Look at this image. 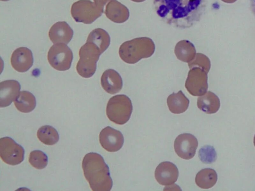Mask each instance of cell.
Segmentation results:
<instances>
[{
    "label": "cell",
    "mask_w": 255,
    "mask_h": 191,
    "mask_svg": "<svg viewBox=\"0 0 255 191\" xmlns=\"http://www.w3.org/2000/svg\"><path fill=\"white\" fill-rule=\"evenodd\" d=\"M157 14L167 24L180 29L188 28L200 21L206 0H153Z\"/></svg>",
    "instance_id": "6da1fadb"
},
{
    "label": "cell",
    "mask_w": 255,
    "mask_h": 191,
    "mask_svg": "<svg viewBox=\"0 0 255 191\" xmlns=\"http://www.w3.org/2000/svg\"><path fill=\"white\" fill-rule=\"evenodd\" d=\"M82 169L84 176L93 191H110L113 186L109 169L103 157L89 153L84 157Z\"/></svg>",
    "instance_id": "7a4b0ae2"
},
{
    "label": "cell",
    "mask_w": 255,
    "mask_h": 191,
    "mask_svg": "<svg viewBox=\"0 0 255 191\" xmlns=\"http://www.w3.org/2000/svg\"><path fill=\"white\" fill-rule=\"evenodd\" d=\"M155 49L154 43L151 38L140 37L123 43L119 48V53L124 62L133 64L142 59L151 57Z\"/></svg>",
    "instance_id": "3957f363"
},
{
    "label": "cell",
    "mask_w": 255,
    "mask_h": 191,
    "mask_svg": "<svg viewBox=\"0 0 255 191\" xmlns=\"http://www.w3.org/2000/svg\"><path fill=\"white\" fill-rule=\"evenodd\" d=\"M132 111V102L125 95L112 97L108 102L106 114L108 118L115 123L123 125L127 122Z\"/></svg>",
    "instance_id": "277c9868"
},
{
    "label": "cell",
    "mask_w": 255,
    "mask_h": 191,
    "mask_svg": "<svg viewBox=\"0 0 255 191\" xmlns=\"http://www.w3.org/2000/svg\"><path fill=\"white\" fill-rule=\"evenodd\" d=\"M101 54L96 45L86 42L79 52L80 59L76 66L79 75L85 78L91 77L96 72L97 62Z\"/></svg>",
    "instance_id": "5b68a950"
},
{
    "label": "cell",
    "mask_w": 255,
    "mask_h": 191,
    "mask_svg": "<svg viewBox=\"0 0 255 191\" xmlns=\"http://www.w3.org/2000/svg\"><path fill=\"white\" fill-rule=\"evenodd\" d=\"M104 9L90 0H79L73 3L71 14L77 22L91 24L100 17Z\"/></svg>",
    "instance_id": "8992f818"
},
{
    "label": "cell",
    "mask_w": 255,
    "mask_h": 191,
    "mask_svg": "<svg viewBox=\"0 0 255 191\" xmlns=\"http://www.w3.org/2000/svg\"><path fill=\"white\" fill-rule=\"evenodd\" d=\"M73 58L72 50L66 44L63 43L52 45L47 54L48 61L51 66L60 71L69 69Z\"/></svg>",
    "instance_id": "52a82bcc"
},
{
    "label": "cell",
    "mask_w": 255,
    "mask_h": 191,
    "mask_svg": "<svg viewBox=\"0 0 255 191\" xmlns=\"http://www.w3.org/2000/svg\"><path fill=\"white\" fill-rule=\"evenodd\" d=\"M24 150L23 147L8 137L0 139V156L5 163L16 165L24 159Z\"/></svg>",
    "instance_id": "ba28073f"
},
{
    "label": "cell",
    "mask_w": 255,
    "mask_h": 191,
    "mask_svg": "<svg viewBox=\"0 0 255 191\" xmlns=\"http://www.w3.org/2000/svg\"><path fill=\"white\" fill-rule=\"evenodd\" d=\"M185 86L189 93L193 96L203 95L208 88L206 74L199 67L190 69Z\"/></svg>",
    "instance_id": "9c48e42d"
},
{
    "label": "cell",
    "mask_w": 255,
    "mask_h": 191,
    "mask_svg": "<svg viewBox=\"0 0 255 191\" xmlns=\"http://www.w3.org/2000/svg\"><path fill=\"white\" fill-rule=\"evenodd\" d=\"M198 145V140L194 135L183 133L178 135L175 139L174 148L179 157L189 160L195 155Z\"/></svg>",
    "instance_id": "30bf717a"
},
{
    "label": "cell",
    "mask_w": 255,
    "mask_h": 191,
    "mask_svg": "<svg viewBox=\"0 0 255 191\" xmlns=\"http://www.w3.org/2000/svg\"><path fill=\"white\" fill-rule=\"evenodd\" d=\"M102 147L108 152H116L122 147L124 138L122 133L110 126L103 129L99 134Z\"/></svg>",
    "instance_id": "8fae6325"
},
{
    "label": "cell",
    "mask_w": 255,
    "mask_h": 191,
    "mask_svg": "<svg viewBox=\"0 0 255 191\" xmlns=\"http://www.w3.org/2000/svg\"><path fill=\"white\" fill-rule=\"evenodd\" d=\"M13 68L18 72H25L32 66L33 57L31 51L26 47H21L15 49L10 58Z\"/></svg>",
    "instance_id": "7c38bea8"
},
{
    "label": "cell",
    "mask_w": 255,
    "mask_h": 191,
    "mask_svg": "<svg viewBox=\"0 0 255 191\" xmlns=\"http://www.w3.org/2000/svg\"><path fill=\"white\" fill-rule=\"evenodd\" d=\"M155 178L157 182L163 186L175 183L178 178V170L173 163L166 161L160 163L155 171Z\"/></svg>",
    "instance_id": "4fadbf2b"
},
{
    "label": "cell",
    "mask_w": 255,
    "mask_h": 191,
    "mask_svg": "<svg viewBox=\"0 0 255 191\" xmlns=\"http://www.w3.org/2000/svg\"><path fill=\"white\" fill-rule=\"evenodd\" d=\"M20 85L13 80H6L0 83V107H4L14 101L20 93Z\"/></svg>",
    "instance_id": "5bb4252c"
},
{
    "label": "cell",
    "mask_w": 255,
    "mask_h": 191,
    "mask_svg": "<svg viewBox=\"0 0 255 191\" xmlns=\"http://www.w3.org/2000/svg\"><path fill=\"white\" fill-rule=\"evenodd\" d=\"M50 40L54 44L68 43L73 36V31L65 21H59L54 24L49 33Z\"/></svg>",
    "instance_id": "9a60e30c"
},
{
    "label": "cell",
    "mask_w": 255,
    "mask_h": 191,
    "mask_svg": "<svg viewBox=\"0 0 255 191\" xmlns=\"http://www.w3.org/2000/svg\"><path fill=\"white\" fill-rule=\"evenodd\" d=\"M105 13L107 18L117 23L126 22L129 16L127 7L117 0H111L106 4Z\"/></svg>",
    "instance_id": "2e32d148"
},
{
    "label": "cell",
    "mask_w": 255,
    "mask_h": 191,
    "mask_svg": "<svg viewBox=\"0 0 255 191\" xmlns=\"http://www.w3.org/2000/svg\"><path fill=\"white\" fill-rule=\"evenodd\" d=\"M101 83L104 90L112 95L119 92L123 87V80L119 73L112 69L106 70L103 73Z\"/></svg>",
    "instance_id": "e0dca14e"
},
{
    "label": "cell",
    "mask_w": 255,
    "mask_h": 191,
    "mask_svg": "<svg viewBox=\"0 0 255 191\" xmlns=\"http://www.w3.org/2000/svg\"><path fill=\"white\" fill-rule=\"evenodd\" d=\"M167 104L169 110L174 114H180L188 108L189 100L182 91L170 95L167 98Z\"/></svg>",
    "instance_id": "ac0fdd59"
},
{
    "label": "cell",
    "mask_w": 255,
    "mask_h": 191,
    "mask_svg": "<svg viewBox=\"0 0 255 191\" xmlns=\"http://www.w3.org/2000/svg\"><path fill=\"white\" fill-rule=\"evenodd\" d=\"M174 53L178 60L188 63L193 60L196 55L194 45L187 40L177 42L174 48Z\"/></svg>",
    "instance_id": "d6986e66"
},
{
    "label": "cell",
    "mask_w": 255,
    "mask_h": 191,
    "mask_svg": "<svg viewBox=\"0 0 255 191\" xmlns=\"http://www.w3.org/2000/svg\"><path fill=\"white\" fill-rule=\"evenodd\" d=\"M197 106L206 113L213 114L219 110L220 102L219 98L214 94L208 92L205 95L198 98Z\"/></svg>",
    "instance_id": "ffe728a7"
},
{
    "label": "cell",
    "mask_w": 255,
    "mask_h": 191,
    "mask_svg": "<svg viewBox=\"0 0 255 191\" xmlns=\"http://www.w3.org/2000/svg\"><path fill=\"white\" fill-rule=\"evenodd\" d=\"M14 104L18 110L21 112L28 113L35 107L36 102L34 95L26 91H21L14 101Z\"/></svg>",
    "instance_id": "44dd1931"
},
{
    "label": "cell",
    "mask_w": 255,
    "mask_h": 191,
    "mask_svg": "<svg viewBox=\"0 0 255 191\" xmlns=\"http://www.w3.org/2000/svg\"><path fill=\"white\" fill-rule=\"evenodd\" d=\"M86 42L96 45L102 54L110 45V37L106 31L103 29L98 28L93 30L90 33Z\"/></svg>",
    "instance_id": "7402d4cb"
},
{
    "label": "cell",
    "mask_w": 255,
    "mask_h": 191,
    "mask_svg": "<svg viewBox=\"0 0 255 191\" xmlns=\"http://www.w3.org/2000/svg\"><path fill=\"white\" fill-rule=\"evenodd\" d=\"M216 171L210 168L203 169L196 175L195 183L200 188L208 189L213 187L217 181Z\"/></svg>",
    "instance_id": "603a6c76"
},
{
    "label": "cell",
    "mask_w": 255,
    "mask_h": 191,
    "mask_svg": "<svg viewBox=\"0 0 255 191\" xmlns=\"http://www.w3.org/2000/svg\"><path fill=\"white\" fill-rule=\"evenodd\" d=\"M37 136L42 143L47 145H54L59 139L57 130L50 125L40 127L37 132Z\"/></svg>",
    "instance_id": "cb8c5ba5"
},
{
    "label": "cell",
    "mask_w": 255,
    "mask_h": 191,
    "mask_svg": "<svg viewBox=\"0 0 255 191\" xmlns=\"http://www.w3.org/2000/svg\"><path fill=\"white\" fill-rule=\"evenodd\" d=\"M28 161L30 164L34 168L37 169H42L47 165L48 158L42 151L34 150L30 153Z\"/></svg>",
    "instance_id": "d4e9b609"
},
{
    "label": "cell",
    "mask_w": 255,
    "mask_h": 191,
    "mask_svg": "<svg viewBox=\"0 0 255 191\" xmlns=\"http://www.w3.org/2000/svg\"><path fill=\"white\" fill-rule=\"evenodd\" d=\"M99 7L104 9V6L111 0H93Z\"/></svg>",
    "instance_id": "484cf974"
},
{
    "label": "cell",
    "mask_w": 255,
    "mask_h": 191,
    "mask_svg": "<svg viewBox=\"0 0 255 191\" xmlns=\"http://www.w3.org/2000/svg\"><path fill=\"white\" fill-rule=\"evenodd\" d=\"M250 10L255 17V0H249Z\"/></svg>",
    "instance_id": "4316f807"
},
{
    "label": "cell",
    "mask_w": 255,
    "mask_h": 191,
    "mask_svg": "<svg viewBox=\"0 0 255 191\" xmlns=\"http://www.w3.org/2000/svg\"><path fill=\"white\" fill-rule=\"evenodd\" d=\"M130 0L135 2H141L145 1V0Z\"/></svg>",
    "instance_id": "83f0119b"
},
{
    "label": "cell",
    "mask_w": 255,
    "mask_h": 191,
    "mask_svg": "<svg viewBox=\"0 0 255 191\" xmlns=\"http://www.w3.org/2000/svg\"><path fill=\"white\" fill-rule=\"evenodd\" d=\"M254 145L255 146V135L254 136Z\"/></svg>",
    "instance_id": "f1b7e54d"
},
{
    "label": "cell",
    "mask_w": 255,
    "mask_h": 191,
    "mask_svg": "<svg viewBox=\"0 0 255 191\" xmlns=\"http://www.w3.org/2000/svg\"><path fill=\"white\" fill-rule=\"evenodd\" d=\"M1 1H7V0H0Z\"/></svg>",
    "instance_id": "f546056e"
}]
</instances>
